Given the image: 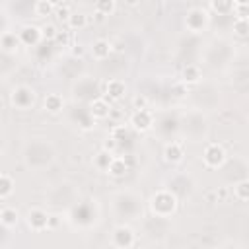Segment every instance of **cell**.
<instances>
[{
    "instance_id": "6da1fadb",
    "label": "cell",
    "mask_w": 249,
    "mask_h": 249,
    "mask_svg": "<svg viewBox=\"0 0 249 249\" xmlns=\"http://www.w3.org/2000/svg\"><path fill=\"white\" fill-rule=\"evenodd\" d=\"M177 206V200L173 195L169 193H158L154 198H152V210L160 216H169Z\"/></svg>"
},
{
    "instance_id": "7a4b0ae2",
    "label": "cell",
    "mask_w": 249,
    "mask_h": 249,
    "mask_svg": "<svg viewBox=\"0 0 249 249\" xmlns=\"http://www.w3.org/2000/svg\"><path fill=\"white\" fill-rule=\"evenodd\" d=\"M187 27L191 29V31H195V33H198V31H202L204 27H206V23H208V12L206 10H202V8H193L189 14H187Z\"/></svg>"
},
{
    "instance_id": "3957f363",
    "label": "cell",
    "mask_w": 249,
    "mask_h": 249,
    "mask_svg": "<svg viewBox=\"0 0 249 249\" xmlns=\"http://www.w3.org/2000/svg\"><path fill=\"white\" fill-rule=\"evenodd\" d=\"M202 158H204V163H206L208 167H218V165L224 163L226 152H224V148H222L220 144H208Z\"/></svg>"
},
{
    "instance_id": "277c9868",
    "label": "cell",
    "mask_w": 249,
    "mask_h": 249,
    "mask_svg": "<svg viewBox=\"0 0 249 249\" xmlns=\"http://www.w3.org/2000/svg\"><path fill=\"white\" fill-rule=\"evenodd\" d=\"M113 245L119 249H128L134 245V231L126 226H119L113 231Z\"/></svg>"
},
{
    "instance_id": "5b68a950",
    "label": "cell",
    "mask_w": 249,
    "mask_h": 249,
    "mask_svg": "<svg viewBox=\"0 0 249 249\" xmlns=\"http://www.w3.org/2000/svg\"><path fill=\"white\" fill-rule=\"evenodd\" d=\"M27 226L35 231H41L45 228H49V214L41 208H33L27 212Z\"/></svg>"
},
{
    "instance_id": "8992f818",
    "label": "cell",
    "mask_w": 249,
    "mask_h": 249,
    "mask_svg": "<svg viewBox=\"0 0 249 249\" xmlns=\"http://www.w3.org/2000/svg\"><path fill=\"white\" fill-rule=\"evenodd\" d=\"M130 124L134 130L138 132H146L150 126H152V113L148 109H140V111H134L132 117H130Z\"/></svg>"
},
{
    "instance_id": "52a82bcc",
    "label": "cell",
    "mask_w": 249,
    "mask_h": 249,
    "mask_svg": "<svg viewBox=\"0 0 249 249\" xmlns=\"http://www.w3.org/2000/svg\"><path fill=\"white\" fill-rule=\"evenodd\" d=\"M12 103L16 105V107H19V109H27L31 103H33V91L29 89V88H18V89H14V93H12Z\"/></svg>"
},
{
    "instance_id": "ba28073f",
    "label": "cell",
    "mask_w": 249,
    "mask_h": 249,
    "mask_svg": "<svg viewBox=\"0 0 249 249\" xmlns=\"http://www.w3.org/2000/svg\"><path fill=\"white\" fill-rule=\"evenodd\" d=\"M18 39H19L21 43H25V45H33V43H37V41L41 39V29H39V27H33V25H25V27L19 31Z\"/></svg>"
},
{
    "instance_id": "9c48e42d",
    "label": "cell",
    "mask_w": 249,
    "mask_h": 249,
    "mask_svg": "<svg viewBox=\"0 0 249 249\" xmlns=\"http://www.w3.org/2000/svg\"><path fill=\"white\" fill-rule=\"evenodd\" d=\"M109 111H111V107L105 99H95L89 105V113L93 119H105V117H109Z\"/></svg>"
},
{
    "instance_id": "30bf717a",
    "label": "cell",
    "mask_w": 249,
    "mask_h": 249,
    "mask_svg": "<svg viewBox=\"0 0 249 249\" xmlns=\"http://www.w3.org/2000/svg\"><path fill=\"white\" fill-rule=\"evenodd\" d=\"M124 84L121 82V80H111V82H107V86H105V93H107V97L109 99H121L123 95H124Z\"/></svg>"
},
{
    "instance_id": "8fae6325",
    "label": "cell",
    "mask_w": 249,
    "mask_h": 249,
    "mask_svg": "<svg viewBox=\"0 0 249 249\" xmlns=\"http://www.w3.org/2000/svg\"><path fill=\"white\" fill-rule=\"evenodd\" d=\"M163 156H165V160H167V161L177 163V161H181V160H183V146H181V144H177V142H171V144H167V146H165Z\"/></svg>"
},
{
    "instance_id": "7c38bea8",
    "label": "cell",
    "mask_w": 249,
    "mask_h": 249,
    "mask_svg": "<svg viewBox=\"0 0 249 249\" xmlns=\"http://www.w3.org/2000/svg\"><path fill=\"white\" fill-rule=\"evenodd\" d=\"M66 23L70 29H82L88 23V16L84 12H70V16L66 18Z\"/></svg>"
},
{
    "instance_id": "4fadbf2b",
    "label": "cell",
    "mask_w": 249,
    "mask_h": 249,
    "mask_svg": "<svg viewBox=\"0 0 249 249\" xmlns=\"http://www.w3.org/2000/svg\"><path fill=\"white\" fill-rule=\"evenodd\" d=\"M109 53H111V43L109 41H105V39H97L95 43H93V49H91V54L95 56V58H107L109 56Z\"/></svg>"
},
{
    "instance_id": "5bb4252c",
    "label": "cell",
    "mask_w": 249,
    "mask_h": 249,
    "mask_svg": "<svg viewBox=\"0 0 249 249\" xmlns=\"http://www.w3.org/2000/svg\"><path fill=\"white\" fill-rule=\"evenodd\" d=\"M0 222H2L4 226H8V228L16 226V224H18V210H16V208H10V206L2 208V210H0Z\"/></svg>"
},
{
    "instance_id": "9a60e30c",
    "label": "cell",
    "mask_w": 249,
    "mask_h": 249,
    "mask_svg": "<svg viewBox=\"0 0 249 249\" xmlns=\"http://www.w3.org/2000/svg\"><path fill=\"white\" fill-rule=\"evenodd\" d=\"M45 109L49 113H58L62 109V97L58 93H49L45 97Z\"/></svg>"
},
{
    "instance_id": "2e32d148",
    "label": "cell",
    "mask_w": 249,
    "mask_h": 249,
    "mask_svg": "<svg viewBox=\"0 0 249 249\" xmlns=\"http://www.w3.org/2000/svg\"><path fill=\"white\" fill-rule=\"evenodd\" d=\"M126 169H128V165H126L124 160H121V158H113V161H111L109 167H107V171H109L113 177H123V175L126 173Z\"/></svg>"
},
{
    "instance_id": "e0dca14e",
    "label": "cell",
    "mask_w": 249,
    "mask_h": 249,
    "mask_svg": "<svg viewBox=\"0 0 249 249\" xmlns=\"http://www.w3.org/2000/svg\"><path fill=\"white\" fill-rule=\"evenodd\" d=\"M200 80V70L195 64H189L183 68V82L185 84H196Z\"/></svg>"
},
{
    "instance_id": "ac0fdd59",
    "label": "cell",
    "mask_w": 249,
    "mask_h": 249,
    "mask_svg": "<svg viewBox=\"0 0 249 249\" xmlns=\"http://www.w3.org/2000/svg\"><path fill=\"white\" fill-rule=\"evenodd\" d=\"M115 8H117V4H115L113 0H99V2L95 4V12L101 14V16H109V14H113Z\"/></svg>"
},
{
    "instance_id": "d6986e66",
    "label": "cell",
    "mask_w": 249,
    "mask_h": 249,
    "mask_svg": "<svg viewBox=\"0 0 249 249\" xmlns=\"http://www.w3.org/2000/svg\"><path fill=\"white\" fill-rule=\"evenodd\" d=\"M35 14H37V16H51V14H54V2L39 0V2L35 4Z\"/></svg>"
},
{
    "instance_id": "ffe728a7",
    "label": "cell",
    "mask_w": 249,
    "mask_h": 249,
    "mask_svg": "<svg viewBox=\"0 0 249 249\" xmlns=\"http://www.w3.org/2000/svg\"><path fill=\"white\" fill-rule=\"evenodd\" d=\"M12 191H14V183H12V179H10L8 175H0V198L10 196Z\"/></svg>"
},
{
    "instance_id": "44dd1931",
    "label": "cell",
    "mask_w": 249,
    "mask_h": 249,
    "mask_svg": "<svg viewBox=\"0 0 249 249\" xmlns=\"http://www.w3.org/2000/svg\"><path fill=\"white\" fill-rule=\"evenodd\" d=\"M111 161H113V154H109V152H105V150H101V152L95 156V165H97L99 169H107Z\"/></svg>"
},
{
    "instance_id": "7402d4cb",
    "label": "cell",
    "mask_w": 249,
    "mask_h": 249,
    "mask_svg": "<svg viewBox=\"0 0 249 249\" xmlns=\"http://www.w3.org/2000/svg\"><path fill=\"white\" fill-rule=\"evenodd\" d=\"M233 31H235L237 35L245 37L247 31H249V19H247V18H235V21H233Z\"/></svg>"
},
{
    "instance_id": "603a6c76",
    "label": "cell",
    "mask_w": 249,
    "mask_h": 249,
    "mask_svg": "<svg viewBox=\"0 0 249 249\" xmlns=\"http://www.w3.org/2000/svg\"><path fill=\"white\" fill-rule=\"evenodd\" d=\"M233 191H235V196H237L241 202H245V200L249 198V181H241V183H237Z\"/></svg>"
},
{
    "instance_id": "cb8c5ba5",
    "label": "cell",
    "mask_w": 249,
    "mask_h": 249,
    "mask_svg": "<svg viewBox=\"0 0 249 249\" xmlns=\"http://www.w3.org/2000/svg\"><path fill=\"white\" fill-rule=\"evenodd\" d=\"M41 29V39H54L56 37V33H58V29H56V25H53V23H47V25H43V27H39Z\"/></svg>"
},
{
    "instance_id": "d4e9b609",
    "label": "cell",
    "mask_w": 249,
    "mask_h": 249,
    "mask_svg": "<svg viewBox=\"0 0 249 249\" xmlns=\"http://www.w3.org/2000/svg\"><path fill=\"white\" fill-rule=\"evenodd\" d=\"M18 37L16 35H12V33H8V35H4L2 37V47L6 49V51H14L16 47H18Z\"/></svg>"
},
{
    "instance_id": "484cf974",
    "label": "cell",
    "mask_w": 249,
    "mask_h": 249,
    "mask_svg": "<svg viewBox=\"0 0 249 249\" xmlns=\"http://www.w3.org/2000/svg\"><path fill=\"white\" fill-rule=\"evenodd\" d=\"M210 8L216 10V12H230L233 10V2H210Z\"/></svg>"
},
{
    "instance_id": "4316f807",
    "label": "cell",
    "mask_w": 249,
    "mask_h": 249,
    "mask_svg": "<svg viewBox=\"0 0 249 249\" xmlns=\"http://www.w3.org/2000/svg\"><path fill=\"white\" fill-rule=\"evenodd\" d=\"M117 144H119V142H117V140H115V138H109V140H107V142H105V144H103V150H105V152H109V154H111V152H113V150H115V148H117Z\"/></svg>"
},
{
    "instance_id": "83f0119b",
    "label": "cell",
    "mask_w": 249,
    "mask_h": 249,
    "mask_svg": "<svg viewBox=\"0 0 249 249\" xmlns=\"http://www.w3.org/2000/svg\"><path fill=\"white\" fill-rule=\"evenodd\" d=\"M134 107H136V111L146 109V97H136V99H134Z\"/></svg>"
},
{
    "instance_id": "f1b7e54d",
    "label": "cell",
    "mask_w": 249,
    "mask_h": 249,
    "mask_svg": "<svg viewBox=\"0 0 249 249\" xmlns=\"http://www.w3.org/2000/svg\"><path fill=\"white\" fill-rule=\"evenodd\" d=\"M103 18H105V16H101V14H97V12H95V19H97V21H101Z\"/></svg>"
}]
</instances>
